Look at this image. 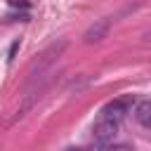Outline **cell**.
<instances>
[{
    "label": "cell",
    "instance_id": "4",
    "mask_svg": "<svg viewBox=\"0 0 151 151\" xmlns=\"http://www.w3.org/2000/svg\"><path fill=\"white\" fill-rule=\"evenodd\" d=\"M134 118H137L139 125L151 130V99H144V101H139L134 106Z\"/></svg>",
    "mask_w": 151,
    "mask_h": 151
},
{
    "label": "cell",
    "instance_id": "1",
    "mask_svg": "<svg viewBox=\"0 0 151 151\" xmlns=\"http://www.w3.org/2000/svg\"><path fill=\"white\" fill-rule=\"evenodd\" d=\"M116 134H118V120H111V118L99 116L97 123L92 125V137H94L97 142H101V144H104V142H113Z\"/></svg>",
    "mask_w": 151,
    "mask_h": 151
},
{
    "label": "cell",
    "instance_id": "3",
    "mask_svg": "<svg viewBox=\"0 0 151 151\" xmlns=\"http://www.w3.org/2000/svg\"><path fill=\"white\" fill-rule=\"evenodd\" d=\"M109 28H111V19H99L97 24H92V26L85 31V42H97V40L106 38Z\"/></svg>",
    "mask_w": 151,
    "mask_h": 151
},
{
    "label": "cell",
    "instance_id": "2",
    "mask_svg": "<svg viewBox=\"0 0 151 151\" xmlns=\"http://www.w3.org/2000/svg\"><path fill=\"white\" fill-rule=\"evenodd\" d=\"M130 106H132V97H118V99L109 101V104L101 109V113H99V116H104V118H111V120H118V123H120V118H123L125 113H130Z\"/></svg>",
    "mask_w": 151,
    "mask_h": 151
},
{
    "label": "cell",
    "instance_id": "6",
    "mask_svg": "<svg viewBox=\"0 0 151 151\" xmlns=\"http://www.w3.org/2000/svg\"><path fill=\"white\" fill-rule=\"evenodd\" d=\"M7 5H9V7H21V9H26V7H28V0H7Z\"/></svg>",
    "mask_w": 151,
    "mask_h": 151
},
{
    "label": "cell",
    "instance_id": "7",
    "mask_svg": "<svg viewBox=\"0 0 151 151\" xmlns=\"http://www.w3.org/2000/svg\"><path fill=\"white\" fill-rule=\"evenodd\" d=\"M66 151H83V149H66Z\"/></svg>",
    "mask_w": 151,
    "mask_h": 151
},
{
    "label": "cell",
    "instance_id": "5",
    "mask_svg": "<svg viewBox=\"0 0 151 151\" xmlns=\"http://www.w3.org/2000/svg\"><path fill=\"white\" fill-rule=\"evenodd\" d=\"M90 151H132V149H130L127 144H111V142H104V144H101V142H99V144L92 146Z\"/></svg>",
    "mask_w": 151,
    "mask_h": 151
}]
</instances>
